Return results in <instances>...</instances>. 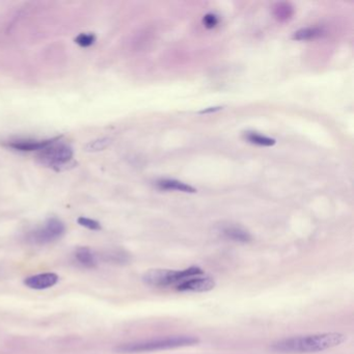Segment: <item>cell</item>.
Instances as JSON below:
<instances>
[{"label": "cell", "instance_id": "9", "mask_svg": "<svg viewBox=\"0 0 354 354\" xmlns=\"http://www.w3.org/2000/svg\"><path fill=\"white\" fill-rule=\"evenodd\" d=\"M61 136H57L54 138H49V140L46 141H19V142H14L9 144V146L15 150L19 151H41L45 149L46 147H48L54 142H57L60 140Z\"/></svg>", "mask_w": 354, "mask_h": 354}, {"label": "cell", "instance_id": "14", "mask_svg": "<svg viewBox=\"0 0 354 354\" xmlns=\"http://www.w3.org/2000/svg\"><path fill=\"white\" fill-rule=\"evenodd\" d=\"M110 144H111L110 138L102 137V138H98V140L91 141L88 144H86L84 147V150L86 152H90V153L100 152V151L105 150Z\"/></svg>", "mask_w": 354, "mask_h": 354}, {"label": "cell", "instance_id": "12", "mask_svg": "<svg viewBox=\"0 0 354 354\" xmlns=\"http://www.w3.org/2000/svg\"><path fill=\"white\" fill-rule=\"evenodd\" d=\"M323 35V29L321 28H302L296 32L292 39L296 41H309L313 39H317Z\"/></svg>", "mask_w": 354, "mask_h": 354}, {"label": "cell", "instance_id": "15", "mask_svg": "<svg viewBox=\"0 0 354 354\" xmlns=\"http://www.w3.org/2000/svg\"><path fill=\"white\" fill-rule=\"evenodd\" d=\"M292 13H293V10L287 4H280L276 6L275 16L280 20H286L290 18L292 16Z\"/></svg>", "mask_w": 354, "mask_h": 354}, {"label": "cell", "instance_id": "11", "mask_svg": "<svg viewBox=\"0 0 354 354\" xmlns=\"http://www.w3.org/2000/svg\"><path fill=\"white\" fill-rule=\"evenodd\" d=\"M157 185L162 188V189H166V190H177V191H182V192H187V193H195L196 190L188 185V184H185L180 181H176V180H161L158 181Z\"/></svg>", "mask_w": 354, "mask_h": 354}, {"label": "cell", "instance_id": "13", "mask_svg": "<svg viewBox=\"0 0 354 354\" xmlns=\"http://www.w3.org/2000/svg\"><path fill=\"white\" fill-rule=\"evenodd\" d=\"M246 138H248V141L252 144L258 145V146H263V147H272L275 145V140L264 135H261L258 133H254V132H250L246 134Z\"/></svg>", "mask_w": 354, "mask_h": 354}, {"label": "cell", "instance_id": "5", "mask_svg": "<svg viewBox=\"0 0 354 354\" xmlns=\"http://www.w3.org/2000/svg\"><path fill=\"white\" fill-rule=\"evenodd\" d=\"M73 155L74 152L71 146L66 144H56V142H54L41 150L38 157L42 164L57 168L69 163L73 158Z\"/></svg>", "mask_w": 354, "mask_h": 354}, {"label": "cell", "instance_id": "18", "mask_svg": "<svg viewBox=\"0 0 354 354\" xmlns=\"http://www.w3.org/2000/svg\"><path fill=\"white\" fill-rule=\"evenodd\" d=\"M204 24L208 28H213L217 25L218 23V18L217 16H215L213 14H208L204 17Z\"/></svg>", "mask_w": 354, "mask_h": 354}, {"label": "cell", "instance_id": "6", "mask_svg": "<svg viewBox=\"0 0 354 354\" xmlns=\"http://www.w3.org/2000/svg\"><path fill=\"white\" fill-rule=\"evenodd\" d=\"M59 281V276L54 272H45L27 276L23 284L32 290H46L54 287Z\"/></svg>", "mask_w": 354, "mask_h": 354}, {"label": "cell", "instance_id": "7", "mask_svg": "<svg viewBox=\"0 0 354 354\" xmlns=\"http://www.w3.org/2000/svg\"><path fill=\"white\" fill-rule=\"evenodd\" d=\"M215 287V282L210 276L198 275L188 279L177 285V290L181 292H207Z\"/></svg>", "mask_w": 354, "mask_h": 354}, {"label": "cell", "instance_id": "2", "mask_svg": "<svg viewBox=\"0 0 354 354\" xmlns=\"http://www.w3.org/2000/svg\"><path fill=\"white\" fill-rule=\"evenodd\" d=\"M198 343H199V338L195 335L181 334V335H171L165 337L151 338V340L135 341V342L121 344L115 348V351L120 353L153 352V351H159V350H168V349L193 346Z\"/></svg>", "mask_w": 354, "mask_h": 354}, {"label": "cell", "instance_id": "16", "mask_svg": "<svg viewBox=\"0 0 354 354\" xmlns=\"http://www.w3.org/2000/svg\"><path fill=\"white\" fill-rule=\"evenodd\" d=\"M96 41V36L94 34H80L75 39V43L81 47H89Z\"/></svg>", "mask_w": 354, "mask_h": 354}, {"label": "cell", "instance_id": "17", "mask_svg": "<svg viewBox=\"0 0 354 354\" xmlns=\"http://www.w3.org/2000/svg\"><path fill=\"white\" fill-rule=\"evenodd\" d=\"M77 222H78L81 226L86 227L90 230H100L102 228V225L98 220L91 219L88 217H84V216L79 217L78 219H77Z\"/></svg>", "mask_w": 354, "mask_h": 354}, {"label": "cell", "instance_id": "1", "mask_svg": "<svg viewBox=\"0 0 354 354\" xmlns=\"http://www.w3.org/2000/svg\"><path fill=\"white\" fill-rule=\"evenodd\" d=\"M347 336L340 332H323L297 335L274 342L270 349L282 354H302L325 351L341 345Z\"/></svg>", "mask_w": 354, "mask_h": 354}, {"label": "cell", "instance_id": "10", "mask_svg": "<svg viewBox=\"0 0 354 354\" xmlns=\"http://www.w3.org/2000/svg\"><path fill=\"white\" fill-rule=\"evenodd\" d=\"M222 234L226 238L237 242H250L252 240V235L248 230L237 225H228L223 227Z\"/></svg>", "mask_w": 354, "mask_h": 354}, {"label": "cell", "instance_id": "3", "mask_svg": "<svg viewBox=\"0 0 354 354\" xmlns=\"http://www.w3.org/2000/svg\"><path fill=\"white\" fill-rule=\"evenodd\" d=\"M203 274V269L198 267H190L178 271L168 269H151L144 274L143 281L145 284L153 287H167L171 285L177 286L188 279Z\"/></svg>", "mask_w": 354, "mask_h": 354}, {"label": "cell", "instance_id": "19", "mask_svg": "<svg viewBox=\"0 0 354 354\" xmlns=\"http://www.w3.org/2000/svg\"><path fill=\"white\" fill-rule=\"evenodd\" d=\"M220 109H222V107H220V106L219 107H210V108H208V109H204L202 111H199V113H210V112L218 111Z\"/></svg>", "mask_w": 354, "mask_h": 354}, {"label": "cell", "instance_id": "8", "mask_svg": "<svg viewBox=\"0 0 354 354\" xmlns=\"http://www.w3.org/2000/svg\"><path fill=\"white\" fill-rule=\"evenodd\" d=\"M75 261L77 264L86 269H94L98 266L99 257L98 255L87 246H81L75 251Z\"/></svg>", "mask_w": 354, "mask_h": 354}, {"label": "cell", "instance_id": "4", "mask_svg": "<svg viewBox=\"0 0 354 354\" xmlns=\"http://www.w3.org/2000/svg\"><path fill=\"white\" fill-rule=\"evenodd\" d=\"M66 233V225L59 218L50 217L43 225L34 229L29 234V239L33 243L39 245L49 244L57 241Z\"/></svg>", "mask_w": 354, "mask_h": 354}]
</instances>
